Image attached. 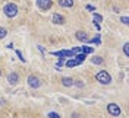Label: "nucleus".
I'll return each mask as SVG.
<instances>
[{
    "label": "nucleus",
    "mask_w": 129,
    "mask_h": 118,
    "mask_svg": "<svg viewBox=\"0 0 129 118\" xmlns=\"http://www.w3.org/2000/svg\"><path fill=\"white\" fill-rule=\"evenodd\" d=\"M95 80L101 85H110L112 83V76L107 70H100L95 74Z\"/></svg>",
    "instance_id": "1"
},
{
    "label": "nucleus",
    "mask_w": 129,
    "mask_h": 118,
    "mask_svg": "<svg viewBox=\"0 0 129 118\" xmlns=\"http://www.w3.org/2000/svg\"><path fill=\"white\" fill-rule=\"evenodd\" d=\"M3 13H5L6 18H15L18 15V6H16L15 3H8L3 8Z\"/></svg>",
    "instance_id": "2"
},
{
    "label": "nucleus",
    "mask_w": 129,
    "mask_h": 118,
    "mask_svg": "<svg viewBox=\"0 0 129 118\" xmlns=\"http://www.w3.org/2000/svg\"><path fill=\"white\" fill-rule=\"evenodd\" d=\"M107 112H109L112 117H119V115L122 114V109H120V106H119L117 103L112 102V103L107 105Z\"/></svg>",
    "instance_id": "3"
},
{
    "label": "nucleus",
    "mask_w": 129,
    "mask_h": 118,
    "mask_svg": "<svg viewBox=\"0 0 129 118\" xmlns=\"http://www.w3.org/2000/svg\"><path fill=\"white\" fill-rule=\"evenodd\" d=\"M35 5L40 10H48L53 6V0H35Z\"/></svg>",
    "instance_id": "4"
},
{
    "label": "nucleus",
    "mask_w": 129,
    "mask_h": 118,
    "mask_svg": "<svg viewBox=\"0 0 129 118\" xmlns=\"http://www.w3.org/2000/svg\"><path fill=\"white\" fill-rule=\"evenodd\" d=\"M28 85H29V87H32V89H38V87L41 86V80L37 77V76L29 74V76H28Z\"/></svg>",
    "instance_id": "5"
},
{
    "label": "nucleus",
    "mask_w": 129,
    "mask_h": 118,
    "mask_svg": "<svg viewBox=\"0 0 129 118\" xmlns=\"http://www.w3.org/2000/svg\"><path fill=\"white\" fill-rule=\"evenodd\" d=\"M8 82H9V85H16V83L19 82V74H18L16 71L9 73L8 74Z\"/></svg>",
    "instance_id": "6"
},
{
    "label": "nucleus",
    "mask_w": 129,
    "mask_h": 118,
    "mask_svg": "<svg viewBox=\"0 0 129 118\" xmlns=\"http://www.w3.org/2000/svg\"><path fill=\"white\" fill-rule=\"evenodd\" d=\"M51 22H53L54 25H63V24H64V18L60 15V13H53Z\"/></svg>",
    "instance_id": "7"
},
{
    "label": "nucleus",
    "mask_w": 129,
    "mask_h": 118,
    "mask_svg": "<svg viewBox=\"0 0 129 118\" xmlns=\"http://www.w3.org/2000/svg\"><path fill=\"white\" fill-rule=\"evenodd\" d=\"M62 85L63 86H66V87H69V86H73V83H75V80L73 79H71V77H62Z\"/></svg>",
    "instance_id": "8"
},
{
    "label": "nucleus",
    "mask_w": 129,
    "mask_h": 118,
    "mask_svg": "<svg viewBox=\"0 0 129 118\" xmlns=\"http://www.w3.org/2000/svg\"><path fill=\"white\" fill-rule=\"evenodd\" d=\"M59 6H62V8H73V0H59Z\"/></svg>",
    "instance_id": "9"
},
{
    "label": "nucleus",
    "mask_w": 129,
    "mask_h": 118,
    "mask_svg": "<svg viewBox=\"0 0 129 118\" xmlns=\"http://www.w3.org/2000/svg\"><path fill=\"white\" fill-rule=\"evenodd\" d=\"M75 35H76V39H78V41H84V42H87V41H88V37H87V34H85V32L78 31Z\"/></svg>",
    "instance_id": "10"
},
{
    "label": "nucleus",
    "mask_w": 129,
    "mask_h": 118,
    "mask_svg": "<svg viewBox=\"0 0 129 118\" xmlns=\"http://www.w3.org/2000/svg\"><path fill=\"white\" fill-rule=\"evenodd\" d=\"M81 51H82L84 54H91V53L94 51V48H92V47H87V45H84V47H81Z\"/></svg>",
    "instance_id": "11"
},
{
    "label": "nucleus",
    "mask_w": 129,
    "mask_h": 118,
    "mask_svg": "<svg viewBox=\"0 0 129 118\" xmlns=\"http://www.w3.org/2000/svg\"><path fill=\"white\" fill-rule=\"evenodd\" d=\"M79 64V61L75 58V60H68L66 61V67H75V66H78Z\"/></svg>",
    "instance_id": "12"
},
{
    "label": "nucleus",
    "mask_w": 129,
    "mask_h": 118,
    "mask_svg": "<svg viewBox=\"0 0 129 118\" xmlns=\"http://www.w3.org/2000/svg\"><path fill=\"white\" fill-rule=\"evenodd\" d=\"M75 58H76L79 63H82V61L87 58V54H84V53H81V54H79V53H78V54H75Z\"/></svg>",
    "instance_id": "13"
},
{
    "label": "nucleus",
    "mask_w": 129,
    "mask_h": 118,
    "mask_svg": "<svg viewBox=\"0 0 129 118\" xmlns=\"http://www.w3.org/2000/svg\"><path fill=\"white\" fill-rule=\"evenodd\" d=\"M92 63H94V64H103V63H104V60H103V57L97 55V57H94V58H92Z\"/></svg>",
    "instance_id": "14"
},
{
    "label": "nucleus",
    "mask_w": 129,
    "mask_h": 118,
    "mask_svg": "<svg viewBox=\"0 0 129 118\" xmlns=\"http://www.w3.org/2000/svg\"><path fill=\"white\" fill-rule=\"evenodd\" d=\"M92 16H94V22H98V24H100V22L103 21V16L95 13V12H92Z\"/></svg>",
    "instance_id": "15"
},
{
    "label": "nucleus",
    "mask_w": 129,
    "mask_h": 118,
    "mask_svg": "<svg viewBox=\"0 0 129 118\" xmlns=\"http://www.w3.org/2000/svg\"><path fill=\"white\" fill-rule=\"evenodd\" d=\"M6 35H8V31H6L5 28H2V26H0V39H3Z\"/></svg>",
    "instance_id": "16"
},
{
    "label": "nucleus",
    "mask_w": 129,
    "mask_h": 118,
    "mask_svg": "<svg viewBox=\"0 0 129 118\" xmlns=\"http://www.w3.org/2000/svg\"><path fill=\"white\" fill-rule=\"evenodd\" d=\"M16 55H18V58H19V60H21L22 63H25V57L22 55V53H21L19 50H16Z\"/></svg>",
    "instance_id": "17"
},
{
    "label": "nucleus",
    "mask_w": 129,
    "mask_h": 118,
    "mask_svg": "<svg viewBox=\"0 0 129 118\" xmlns=\"http://www.w3.org/2000/svg\"><path fill=\"white\" fill-rule=\"evenodd\" d=\"M47 117H48V118H62L59 114H57V112H48Z\"/></svg>",
    "instance_id": "18"
},
{
    "label": "nucleus",
    "mask_w": 129,
    "mask_h": 118,
    "mask_svg": "<svg viewBox=\"0 0 129 118\" xmlns=\"http://www.w3.org/2000/svg\"><path fill=\"white\" fill-rule=\"evenodd\" d=\"M123 53H125V55H126V57H129V44H128V42L123 45Z\"/></svg>",
    "instance_id": "19"
},
{
    "label": "nucleus",
    "mask_w": 129,
    "mask_h": 118,
    "mask_svg": "<svg viewBox=\"0 0 129 118\" xmlns=\"http://www.w3.org/2000/svg\"><path fill=\"white\" fill-rule=\"evenodd\" d=\"M120 21H122V24H123V25H128V24H129L128 16H122V18H120Z\"/></svg>",
    "instance_id": "20"
},
{
    "label": "nucleus",
    "mask_w": 129,
    "mask_h": 118,
    "mask_svg": "<svg viewBox=\"0 0 129 118\" xmlns=\"http://www.w3.org/2000/svg\"><path fill=\"white\" fill-rule=\"evenodd\" d=\"M62 66H63V61L60 60V61H57V63H56V69H60Z\"/></svg>",
    "instance_id": "21"
},
{
    "label": "nucleus",
    "mask_w": 129,
    "mask_h": 118,
    "mask_svg": "<svg viewBox=\"0 0 129 118\" xmlns=\"http://www.w3.org/2000/svg\"><path fill=\"white\" fill-rule=\"evenodd\" d=\"M87 10H92V12H95V8H92L91 5H88V6H87Z\"/></svg>",
    "instance_id": "22"
},
{
    "label": "nucleus",
    "mask_w": 129,
    "mask_h": 118,
    "mask_svg": "<svg viewBox=\"0 0 129 118\" xmlns=\"http://www.w3.org/2000/svg\"><path fill=\"white\" fill-rule=\"evenodd\" d=\"M73 85H76V86H79V87H82V86H84V83H81L79 80H76V83H73Z\"/></svg>",
    "instance_id": "23"
},
{
    "label": "nucleus",
    "mask_w": 129,
    "mask_h": 118,
    "mask_svg": "<svg viewBox=\"0 0 129 118\" xmlns=\"http://www.w3.org/2000/svg\"><path fill=\"white\" fill-rule=\"evenodd\" d=\"M0 76H2V71H0Z\"/></svg>",
    "instance_id": "24"
}]
</instances>
